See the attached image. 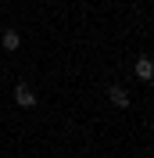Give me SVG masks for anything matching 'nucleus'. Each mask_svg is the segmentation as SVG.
Segmentation results:
<instances>
[{"label": "nucleus", "instance_id": "obj_3", "mask_svg": "<svg viewBox=\"0 0 154 158\" xmlns=\"http://www.w3.org/2000/svg\"><path fill=\"white\" fill-rule=\"evenodd\" d=\"M0 43H4V50H18L22 40H18V32H14V29H7L4 36H0Z\"/></svg>", "mask_w": 154, "mask_h": 158}, {"label": "nucleus", "instance_id": "obj_2", "mask_svg": "<svg viewBox=\"0 0 154 158\" xmlns=\"http://www.w3.org/2000/svg\"><path fill=\"white\" fill-rule=\"evenodd\" d=\"M107 97H111L115 108H129V94H125L122 86H111V90H107Z\"/></svg>", "mask_w": 154, "mask_h": 158}, {"label": "nucleus", "instance_id": "obj_4", "mask_svg": "<svg viewBox=\"0 0 154 158\" xmlns=\"http://www.w3.org/2000/svg\"><path fill=\"white\" fill-rule=\"evenodd\" d=\"M151 58H140V61H136V76H140V79H151Z\"/></svg>", "mask_w": 154, "mask_h": 158}, {"label": "nucleus", "instance_id": "obj_1", "mask_svg": "<svg viewBox=\"0 0 154 158\" xmlns=\"http://www.w3.org/2000/svg\"><path fill=\"white\" fill-rule=\"evenodd\" d=\"M14 101H18V108H32V104H36V94H32L25 83H18V86H14Z\"/></svg>", "mask_w": 154, "mask_h": 158}]
</instances>
